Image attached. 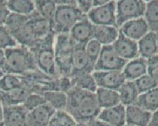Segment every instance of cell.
<instances>
[{
	"mask_svg": "<svg viewBox=\"0 0 158 126\" xmlns=\"http://www.w3.org/2000/svg\"><path fill=\"white\" fill-rule=\"evenodd\" d=\"M65 111L77 124H89L97 119L101 111L96 94L73 87L68 92Z\"/></svg>",
	"mask_w": 158,
	"mask_h": 126,
	"instance_id": "cell-1",
	"label": "cell"
},
{
	"mask_svg": "<svg viewBox=\"0 0 158 126\" xmlns=\"http://www.w3.org/2000/svg\"><path fill=\"white\" fill-rule=\"evenodd\" d=\"M5 54L6 63L2 70L3 74L22 76L38 70L33 55L27 47L17 45L6 49Z\"/></svg>",
	"mask_w": 158,
	"mask_h": 126,
	"instance_id": "cell-2",
	"label": "cell"
},
{
	"mask_svg": "<svg viewBox=\"0 0 158 126\" xmlns=\"http://www.w3.org/2000/svg\"><path fill=\"white\" fill-rule=\"evenodd\" d=\"M55 34L51 33L45 37L38 40L29 50L33 55L39 71L49 76L57 78L59 75L55 63Z\"/></svg>",
	"mask_w": 158,
	"mask_h": 126,
	"instance_id": "cell-3",
	"label": "cell"
},
{
	"mask_svg": "<svg viewBox=\"0 0 158 126\" xmlns=\"http://www.w3.org/2000/svg\"><path fill=\"white\" fill-rule=\"evenodd\" d=\"M56 4L52 31L56 35L69 33L83 15L77 6L76 1H55Z\"/></svg>",
	"mask_w": 158,
	"mask_h": 126,
	"instance_id": "cell-4",
	"label": "cell"
},
{
	"mask_svg": "<svg viewBox=\"0 0 158 126\" xmlns=\"http://www.w3.org/2000/svg\"><path fill=\"white\" fill-rule=\"evenodd\" d=\"M76 43L69 33L57 34L55 37L54 53L56 72L59 76L71 75V62Z\"/></svg>",
	"mask_w": 158,
	"mask_h": 126,
	"instance_id": "cell-5",
	"label": "cell"
},
{
	"mask_svg": "<svg viewBox=\"0 0 158 126\" xmlns=\"http://www.w3.org/2000/svg\"><path fill=\"white\" fill-rule=\"evenodd\" d=\"M23 85L32 93L42 94L50 91H59L58 78L48 76L37 70L21 76Z\"/></svg>",
	"mask_w": 158,
	"mask_h": 126,
	"instance_id": "cell-6",
	"label": "cell"
},
{
	"mask_svg": "<svg viewBox=\"0 0 158 126\" xmlns=\"http://www.w3.org/2000/svg\"><path fill=\"white\" fill-rule=\"evenodd\" d=\"M146 2L142 0H120L116 2V26L120 28L127 21L143 17Z\"/></svg>",
	"mask_w": 158,
	"mask_h": 126,
	"instance_id": "cell-7",
	"label": "cell"
},
{
	"mask_svg": "<svg viewBox=\"0 0 158 126\" xmlns=\"http://www.w3.org/2000/svg\"><path fill=\"white\" fill-rule=\"evenodd\" d=\"M127 62L116 53L112 45L102 46L94 71H122Z\"/></svg>",
	"mask_w": 158,
	"mask_h": 126,
	"instance_id": "cell-8",
	"label": "cell"
},
{
	"mask_svg": "<svg viewBox=\"0 0 158 126\" xmlns=\"http://www.w3.org/2000/svg\"><path fill=\"white\" fill-rule=\"evenodd\" d=\"M86 15L88 19L94 25L117 27L116 1H109L102 6L93 7Z\"/></svg>",
	"mask_w": 158,
	"mask_h": 126,
	"instance_id": "cell-9",
	"label": "cell"
},
{
	"mask_svg": "<svg viewBox=\"0 0 158 126\" xmlns=\"http://www.w3.org/2000/svg\"><path fill=\"white\" fill-rule=\"evenodd\" d=\"M94 71V66L91 63L85 52V45L76 44L72 58L70 77L92 74Z\"/></svg>",
	"mask_w": 158,
	"mask_h": 126,
	"instance_id": "cell-10",
	"label": "cell"
},
{
	"mask_svg": "<svg viewBox=\"0 0 158 126\" xmlns=\"http://www.w3.org/2000/svg\"><path fill=\"white\" fill-rule=\"evenodd\" d=\"M92 75L101 88L118 91L126 81L122 71H94Z\"/></svg>",
	"mask_w": 158,
	"mask_h": 126,
	"instance_id": "cell-11",
	"label": "cell"
},
{
	"mask_svg": "<svg viewBox=\"0 0 158 126\" xmlns=\"http://www.w3.org/2000/svg\"><path fill=\"white\" fill-rule=\"evenodd\" d=\"M112 46L119 56L127 61L139 57L138 43L124 36L120 29L118 38Z\"/></svg>",
	"mask_w": 158,
	"mask_h": 126,
	"instance_id": "cell-12",
	"label": "cell"
},
{
	"mask_svg": "<svg viewBox=\"0 0 158 126\" xmlns=\"http://www.w3.org/2000/svg\"><path fill=\"white\" fill-rule=\"evenodd\" d=\"M28 112L22 104L3 107V126H28Z\"/></svg>",
	"mask_w": 158,
	"mask_h": 126,
	"instance_id": "cell-13",
	"label": "cell"
},
{
	"mask_svg": "<svg viewBox=\"0 0 158 126\" xmlns=\"http://www.w3.org/2000/svg\"><path fill=\"white\" fill-rule=\"evenodd\" d=\"M69 34L76 44L86 45L93 39V25L87 15H84L73 26Z\"/></svg>",
	"mask_w": 158,
	"mask_h": 126,
	"instance_id": "cell-14",
	"label": "cell"
},
{
	"mask_svg": "<svg viewBox=\"0 0 158 126\" xmlns=\"http://www.w3.org/2000/svg\"><path fill=\"white\" fill-rule=\"evenodd\" d=\"M119 29L124 36L136 42L150 31L143 17L127 21Z\"/></svg>",
	"mask_w": 158,
	"mask_h": 126,
	"instance_id": "cell-15",
	"label": "cell"
},
{
	"mask_svg": "<svg viewBox=\"0 0 158 126\" xmlns=\"http://www.w3.org/2000/svg\"><path fill=\"white\" fill-rule=\"evenodd\" d=\"M97 119L110 126H124L126 125V107L119 104L101 110Z\"/></svg>",
	"mask_w": 158,
	"mask_h": 126,
	"instance_id": "cell-16",
	"label": "cell"
},
{
	"mask_svg": "<svg viewBox=\"0 0 158 126\" xmlns=\"http://www.w3.org/2000/svg\"><path fill=\"white\" fill-rule=\"evenodd\" d=\"M55 111L47 103L29 111L27 114L28 126H48Z\"/></svg>",
	"mask_w": 158,
	"mask_h": 126,
	"instance_id": "cell-17",
	"label": "cell"
},
{
	"mask_svg": "<svg viewBox=\"0 0 158 126\" xmlns=\"http://www.w3.org/2000/svg\"><path fill=\"white\" fill-rule=\"evenodd\" d=\"M122 72L126 81L134 82L147 74L146 59L139 56L136 59L129 60Z\"/></svg>",
	"mask_w": 158,
	"mask_h": 126,
	"instance_id": "cell-18",
	"label": "cell"
},
{
	"mask_svg": "<svg viewBox=\"0 0 158 126\" xmlns=\"http://www.w3.org/2000/svg\"><path fill=\"white\" fill-rule=\"evenodd\" d=\"M139 56L148 59L158 54V34L149 31L138 42Z\"/></svg>",
	"mask_w": 158,
	"mask_h": 126,
	"instance_id": "cell-19",
	"label": "cell"
},
{
	"mask_svg": "<svg viewBox=\"0 0 158 126\" xmlns=\"http://www.w3.org/2000/svg\"><path fill=\"white\" fill-rule=\"evenodd\" d=\"M152 113L135 105L126 107V124L132 126H148Z\"/></svg>",
	"mask_w": 158,
	"mask_h": 126,
	"instance_id": "cell-20",
	"label": "cell"
},
{
	"mask_svg": "<svg viewBox=\"0 0 158 126\" xmlns=\"http://www.w3.org/2000/svg\"><path fill=\"white\" fill-rule=\"evenodd\" d=\"M31 93V91L25 86L10 92H3L0 90V102L3 107L21 105Z\"/></svg>",
	"mask_w": 158,
	"mask_h": 126,
	"instance_id": "cell-21",
	"label": "cell"
},
{
	"mask_svg": "<svg viewBox=\"0 0 158 126\" xmlns=\"http://www.w3.org/2000/svg\"><path fill=\"white\" fill-rule=\"evenodd\" d=\"M118 34L119 28L117 27L93 25V39L102 46L112 45L118 38Z\"/></svg>",
	"mask_w": 158,
	"mask_h": 126,
	"instance_id": "cell-22",
	"label": "cell"
},
{
	"mask_svg": "<svg viewBox=\"0 0 158 126\" xmlns=\"http://www.w3.org/2000/svg\"><path fill=\"white\" fill-rule=\"evenodd\" d=\"M29 21L31 25L37 40L41 39L52 31V26L49 21L39 15L36 10L29 15Z\"/></svg>",
	"mask_w": 158,
	"mask_h": 126,
	"instance_id": "cell-23",
	"label": "cell"
},
{
	"mask_svg": "<svg viewBox=\"0 0 158 126\" xmlns=\"http://www.w3.org/2000/svg\"><path fill=\"white\" fill-rule=\"evenodd\" d=\"M17 45L30 49L35 45L38 40L35 36L31 25L28 21L23 26L11 34Z\"/></svg>",
	"mask_w": 158,
	"mask_h": 126,
	"instance_id": "cell-24",
	"label": "cell"
},
{
	"mask_svg": "<svg viewBox=\"0 0 158 126\" xmlns=\"http://www.w3.org/2000/svg\"><path fill=\"white\" fill-rule=\"evenodd\" d=\"M95 94L98 105L101 110L120 104L119 94L116 90L97 88Z\"/></svg>",
	"mask_w": 158,
	"mask_h": 126,
	"instance_id": "cell-25",
	"label": "cell"
},
{
	"mask_svg": "<svg viewBox=\"0 0 158 126\" xmlns=\"http://www.w3.org/2000/svg\"><path fill=\"white\" fill-rule=\"evenodd\" d=\"M134 105L142 109L153 113L158 109V88L152 89L146 92L139 94Z\"/></svg>",
	"mask_w": 158,
	"mask_h": 126,
	"instance_id": "cell-26",
	"label": "cell"
},
{
	"mask_svg": "<svg viewBox=\"0 0 158 126\" xmlns=\"http://www.w3.org/2000/svg\"><path fill=\"white\" fill-rule=\"evenodd\" d=\"M120 104L125 107L134 105L136 102L139 92L132 81H125L118 90Z\"/></svg>",
	"mask_w": 158,
	"mask_h": 126,
	"instance_id": "cell-27",
	"label": "cell"
},
{
	"mask_svg": "<svg viewBox=\"0 0 158 126\" xmlns=\"http://www.w3.org/2000/svg\"><path fill=\"white\" fill-rule=\"evenodd\" d=\"M143 19L148 26L150 31L158 32V2L153 0L146 2Z\"/></svg>",
	"mask_w": 158,
	"mask_h": 126,
	"instance_id": "cell-28",
	"label": "cell"
},
{
	"mask_svg": "<svg viewBox=\"0 0 158 126\" xmlns=\"http://www.w3.org/2000/svg\"><path fill=\"white\" fill-rule=\"evenodd\" d=\"M34 3L37 12L43 18L49 21L52 28L56 8L55 1L38 0V1H34Z\"/></svg>",
	"mask_w": 158,
	"mask_h": 126,
	"instance_id": "cell-29",
	"label": "cell"
},
{
	"mask_svg": "<svg viewBox=\"0 0 158 126\" xmlns=\"http://www.w3.org/2000/svg\"><path fill=\"white\" fill-rule=\"evenodd\" d=\"M47 103L56 111L65 110L67 104V94L60 91H50L41 94Z\"/></svg>",
	"mask_w": 158,
	"mask_h": 126,
	"instance_id": "cell-30",
	"label": "cell"
},
{
	"mask_svg": "<svg viewBox=\"0 0 158 126\" xmlns=\"http://www.w3.org/2000/svg\"><path fill=\"white\" fill-rule=\"evenodd\" d=\"M7 7L11 13L23 15H29L35 10L34 1L31 0H10L7 1Z\"/></svg>",
	"mask_w": 158,
	"mask_h": 126,
	"instance_id": "cell-31",
	"label": "cell"
},
{
	"mask_svg": "<svg viewBox=\"0 0 158 126\" xmlns=\"http://www.w3.org/2000/svg\"><path fill=\"white\" fill-rule=\"evenodd\" d=\"M70 78L71 79L73 87L93 93L96 92L98 88L92 74H84Z\"/></svg>",
	"mask_w": 158,
	"mask_h": 126,
	"instance_id": "cell-32",
	"label": "cell"
},
{
	"mask_svg": "<svg viewBox=\"0 0 158 126\" xmlns=\"http://www.w3.org/2000/svg\"><path fill=\"white\" fill-rule=\"evenodd\" d=\"M23 86L21 76L4 74L0 79V90L3 92H10L20 88Z\"/></svg>",
	"mask_w": 158,
	"mask_h": 126,
	"instance_id": "cell-33",
	"label": "cell"
},
{
	"mask_svg": "<svg viewBox=\"0 0 158 126\" xmlns=\"http://www.w3.org/2000/svg\"><path fill=\"white\" fill-rule=\"evenodd\" d=\"M28 21L29 15H23L10 12L7 17L4 26L11 35L23 26Z\"/></svg>",
	"mask_w": 158,
	"mask_h": 126,
	"instance_id": "cell-34",
	"label": "cell"
},
{
	"mask_svg": "<svg viewBox=\"0 0 158 126\" xmlns=\"http://www.w3.org/2000/svg\"><path fill=\"white\" fill-rule=\"evenodd\" d=\"M77 123L65 110H56L48 126H76Z\"/></svg>",
	"mask_w": 158,
	"mask_h": 126,
	"instance_id": "cell-35",
	"label": "cell"
},
{
	"mask_svg": "<svg viewBox=\"0 0 158 126\" xmlns=\"http://www.w3.org/2000/svg\"><path fill=\"white\" fill-rule=\"evenodd\" d=\"M139 94H142L158 87V80L148 75H145L134 81Z\"/></svg>",
	"mask_w": 158,
	"mask_h": 126,
	"instance_id": "cell-36",
	"label": "cell"
},
{
	"mask_svg": "<svg viewBox=\"0 0 158 126\" xmlns=\"http://www.w3.org/2000/svg\"><path fill=\"white\" fill-rule=\"evenodd\" d=\"M102 45L95 39H92L85 45V52L86 55L94 66L97 61L102 51Z\"/></svg>",
	"mask_w": 158,
	"mask_h": 126,
	"instance_id": "cell-37",
	"label": "cell"
},
{
	"mask_svg": "<svg viewBox=\"0 0 158 126\" xmlns=\"http://www.w3.org/2000/svg\"><path fill=\"white\" fill-rule=\"evenodd\" d=\"M47 104V102L41 94L31 93L30 94L22 105L28 112L31 111L39 106Z\"/></svg>",
	"mask_w": 158,
	"mask_h": 126,
	"instance_id": "cell-38",
	"label": "cell"
},
{
	"mask_svg": "<svg viewBox=\"0 0 158 126\" xmlns=\"http://www.w3.org/2000/svg\"><path fill=\"white\" fill-rule=\"evenodd\" d=\"M17 43L4 25L0 26V49L6 50L17 47Z\"/></svg>",
	"mask_w": 158,
	"mask_h": 126,
	"instance_id": "cell-39",
	"label": "cell"
},
{
	"mask_svg": "<svg viewBox=\"0 0 158 126\" xmlns=\"http://www.w3.org/2000/svg\"><path fill=\"white\" fill-rule=\"evenodd\" d=\"M147 75L158 80V55L153 56L146 59Z\"/></svg>",
	"mask_w": 158,
	"mask_h": 126,
	"instance_id": "cell-40",
	"label": "cell"
},
{
	"mask_svg": "<svg viewBox=\"0 0 158 126\" xmlns=\"http://www.w3.org/2000/svg\"><path fill=\"white\" fill-rule=\"evenodd\" d=\"M58 82L60 92L67 93L73 88L71 79L69 76H59Z\"/></svg>",
	"mask_w": 158,
	"mask_h": 126,
	"instance_id": "cell-41",
	"label": "cell"
},
{
	"mask_svg": "<svg viewBox=\"0 0 158 126\" xmlns=\"http://www.w3.org/2000/svg\"><path fill=\"white\" fill-rule=\"evenodd\" d=\"M77 6L83 15H87L93 8V0H78L76 1Z\"/></svg>",
	"mask_w": 158,
	"mask_h": 126,
	"instance_id": "cell-42",
	"label": "cell"
},
{
	"mask_svg": "<svg viewBox=\"0 0 158 126\" xmlns=\"http://www.w3.org/2000/svg\"><path fill=\"white\" fill-rule=\"evenodd\" d=\"M10 11L7 7V1H0V26L4 25Z\"/></svg>",
	"mask_w": 158,
	"mask_h": 126,
	"instance_id": "cell-43",
	"label": "cell"
},
{
	"mask_svg": "<svg viewBox=\"0 0 158 126\" xmlns=\"http://www.w3.org/2000/svg\"><path fill=\"white\" fill-rule=\"evenodd\" d=\"M148 126H158V114L157 111L152 113L151 118L149 121Z\"/></svg>",
	"mask_w": 158,
	"mask_h": 126,
	"instance_id": "cell-44",
	"label": "cell"
},
{
	"mask_svg": "<svg viewBox=\"0 0 158 126\" xmlns=\"http://www.w3.org/2000/svg\"><path fill=\"white\" fill-rule=\"evenodd\" d=\"M6 63V54L5 50L0 49V70H2Z\"/></svg>",
	"mask_w": 158,
	"mask_h": 126,
	"instance_id": "cell-45",
	"label": "cell"
},
{
	"mask_svg": "<svg viewBox=\"0 0 158 126\" xmlns=\"http://www.w3.org/2000/svg\"><path fill=\"white\" fill-rule=\"evenodd\" d=\"M88 125H89V126H110V125H109L108 124L104 123V122H103V121H100L98 119H96V120L93 121L92 122H90V124H89Z\"/></svg>",
	"mask_w": 158,
	"mask_h": 126,
	"instance_id": "cell-46",
	"label": "cell"
},
{
	"mask_svg": "<svg viewBox=\"0 0 158 126\" xmlns=\"http://www.w3.org/2000/svg\"><path fill=\"white\" fill-rule=\"evenodd\" d=\"M108 2L109 1H107V0H93V7L102 6Z\"/></svg>",
	"mask_w": 158,
	"mask_h": 126,
	"instance_id": "cell-47",
	"label": "cell"
},
{
	"mask_svg": "<svg viewBox=\"0 0 158 126\" xmlns=\"http://www.w3.org/2000/svg\"><path fill=\"white\" fill-rule=\"evenodd\" d=\"M3 121V106L0 102V124L2 123Z\"/></svg>",
	"mask_w": 158,
	"mask_h": 126,
	"instance_id": "cell-48",
	"label": "cell"
},
{
	"mask_svg": "<svg viewBox=\"0 0 158 126\" xmlns=\"http://www.w3.org/2000/svg\"><path fill=\"white\" fill-rule=\"evenodd\" d=\"M76 126H89V125L86 124H77Z\"/></svg>",
	"mask_w": 158,
	"mask_h": 126,
	"instance_id": "cell-49",
	"label": "cell"
},
{
	"mask_svg": "<svg viewBox=\"0 0 158 126\" xmlns=\"http://www.w3.org/2000/svg\"><path fill=\"white\" fill-rule=\"evenodd\" d=\"M4 75V74L2 72V71L0 70V79H1V77Z\"/></svg>",
	"mask_w": 158,
	"mask_h": 126,
	"instance_id": "cell-50",
	"label": "cell"
},
{
	"mask_svg": "<svg viewBox=\"0 0 158 126\" xmlns=\"http://www.w3.org/2000/svg\"><path fill=\"white\" fill-rule=\"evenodd\" d=\"M124 126H132V125H127V124H126V125H124Z\"/></svg>",
	"mask_w": 158,
	"mask_h": 126,
	"instance_id": "cell-51",
	"label": "cell"
},
{
	"mask_svg": "<svg viewBox=\"0 0 158 126\" xmlns=\"http://www.w3.org/2000/svg\"><path fill=\"white\" fill-rule=\"evenodd\" d=\"M0 126H3V123H2L1 124H0Z\"/></svg>",
	"mask_w": 158,
	"mask_h": 126,
	"instance_id": "cell-52",
	"label": "cell"
}]
</instances>
